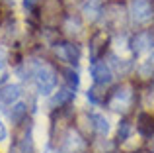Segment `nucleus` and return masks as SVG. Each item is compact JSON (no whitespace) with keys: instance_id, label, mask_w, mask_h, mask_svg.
Listing matches in <instances>:
<instances>
[{"instance_id":"1","label":"nucleus","mask_w":154,"mask_h":153,"mask_svg":"<svg viewBox=\"0 0 154 153\" xmlns=\"http://www.w3.org/2000/svg\"><path fill=\"white\" fill-rule=\"evenodd\" d=\"M31 79H33L35 86H37V90L41 92V94H51L57 86V73L47 63H37Z\"/></svg>"},{"instance_id":"2","label":"nucleus","mask_w":154,"mask_h":153,"mask_svg":"<svg viewBox=\"0 0 154 153\" xmlns=\"http://www.w3.org/2000/svg\"><path fill=\"white\" fill-rule=\"evenodd\" d=\"M60 153H88V142L84 135L74 128H68L63 135H60Z\"/></svg>"},{"instance_id":"3","label":"nucleus","mask_w":154,"mask_h":153,"mask_svg":"<svg viewBox=\"0 0 154 153\" xmlns=\"http://www.w3.org/2000/svg\"><path fill=\"white\" fill-rule=\"evenodd\" d=\"M135 100V90L131 84H121L107 100V106L113 112H129V108L133 106Z\"/></svg>"},{"instance_id":"4","label":"nucleus","mask_w":154,"mask_h":153,"mask_svg":"<svg viewBox=\"0 0 154 153\" xmlns=\"http://www.w3.org/2000/svg\"><path fill=\"white\" fill-rule=\"evenodd\" d=\"M103 22L107 28H111V30L119 31L121 28H125V18H127V14H125V8L121 6V4L117 2H109L107 6H103Z\"/></svg>"},{"instance_id":"5","label":"nucleus","mask_w":154,"mask_h":153,"mask_svg":"<svg viewBox=\"0 0 154 153\" xmlns=\"http://www.w3.org/2000/svg\"><path fill=\"white\" fill-rule=\"evenodd\" d=\"M129 14H131V20L135 24L150 22L152 16H154L152 2L150 0H131V4H129Z\"/></svg>"},{"instance_id":"6","label":"nucleus","mask_w":154,"mask_h":153,"mask_svg":"<svg viewBox=\"0 0 154 153\" xmlns=\"http://www.w3.org/2000/svg\"><path fill=\"white\" fill-rule=\"evenodd\" d=\"M53 51H55V55L60 59V61L66 63V65H70V67H76L78 61H80V49H78L76 43H68V41L55 43Z\"/></svg>"},{"instance_id":"7","label":"nucleus","mask_w":154,"mask_h":153,"mask_svg":"<svg viewBox=\"0 0 154 153\" xmlns=\"http://www.w3.org/2000/svg\"><path fill=\"white\" fill-rule=\"evenodd\" d=\"M41 20L47 26H57L63 14V4L60 0H41Z\"/></svg>"},{"instance_id":"8","label":"nucleus","mask_w":154,"mask_h":153,"mask_svg":"<svg viewBox=\"0 0 154 153\" xmlns=\"http://www.w3.org/2000/svg\"><path fill=\"white\" fill-rule=\"evenodd\" d=\"M90 73H92V79H94V84L109 86L113 83V69L105 61H92Z\"/></svg>"},{"instance_id":"9","label":"nucleus","mask_w":154,"mask_h":153,"mask_svg":"<svg viewBox=\"0 0 154 153\" xmlns=\"http://www.w3.org/2000/svg\"><path fill=\"white\" fill-rule=\"evenodd\" d=\"M80 12H82V18L86 20V22L94 24L96 20H100L102 14H103V2L102 0H86V2L82 4V8H80Z\"/></svg>"},{"instance_id":"10","label":"nucleus","mask_w":154,"mask_h":153,"mask_svg":"<svg viewBox=\"0 0 154 153\" xmlns=\"http://www.w3.org/2000/svg\"><path fill=\"white\" fill-rule=\"evenodd\" d=\"M152 43H154V37H152L150 31H139V34L133 37V41H131V51L135 55L146 53V51L152 47Z\"/></svg>"},{"instance_id":"11","label":"nucleus","mask_w":154,"mask_h":153,"mask_svg":"<svg viewBox=\"0 0 154 153\" xmlns=\"http://www.w3.org/2000/svg\"><path fill=\"white\" fill-rule=\"evenodd\" d=\"M20 94H22L20 84H12V83L4 84V86H0V104L2 106H14L20 100Z\"/></svg>"},{"instance_id":"12","label":"nucleus","mask_w":154,"mask_h":153,"mask_svg":"<svg viewBox=\"0 0 154 153\" xmlns=\"http://www.w3.org/2000/svg\"><path fill=\"white\" fill-rule=\"evenodd\" d=\"M137 130L143 138H150L154 134V118L146 112H140L139 118H137Z\"/></svg>"},{"instance_id":"13","label":"nucleus","mask_w":154,"mask_h":153,"mask_svg":"<svg viewBox=\"0 0 154 153\" xmlns=\"http://www.w3.org/2000/svg\"><path fill=\"white\" fill-rule=\"evenodd\" d=\"M74 94H76V92H74V90H70L68 86L60 88V90H57L55 94H53L49 106H51V108H63V106H66V104L70 102L72 98H74Z\"/></svg>"},{"instance_id":"14","label":"nucleus","mask_w":154,"mask_h":153,"mask_svg":"<svg viewBox=\"0 0 154 153\" xmlns=\"http://www.w3.org/2000/svg\"><path fill=\"white\" fill-rule=\"evenodd\" d=\"M105 45V31H98V34L92 35L90 39V53H92V61H98L100 51Z\"/></svg>"},{"instance_id":"15","label":"nucleus","mask_w":154,"mask_h":153,"mask_svg":"<svg viewBox=\"0 0 154 153\" xmlns=\"http://www.w3.org/2000/svg\"><path fill=\"white\" fill-rule=\"evenodd\" d=\"M63 30H64V34L70 35V37H78V35L82 34V24H80V20L68 16V18H64V22H63Z\"/></svg>"},{"instance_id":"16","label":"nucleus","mask_w":154,"mask_h":153,"mask_svg":"<svg viewBox=\"0 0 154 153\" xmlns=\"http://www.w3.org/2000/svg\"><path fill=\"white\" fill-rule=\"evenodd\" d=\"M10 114V120L12 124H16V126H20V124L23 122V120L27 118V106L23 102H16L14 106H12V110L8 112Z\"/></svg>"},{"instance_id":"17","label":"nucleus","mask_w":154,"mask_h":153,"mask_svg":"<svg viewBox=\"0 0 154 153\" xmlns=\"http://www.w3.org/2000/svg\"><path fill=\"white\" fill-rule=\"evenodd\" d=\"M92 122H94V132L100 135V138H105L109 134V122L107 118L102 114H92Z\"/></svg>"},{"instance_id":"18","label":"nucleus","mask_w":154,"mask_h":153,"mask_svg":"<svg viewBox=\"0 0 154 153\" xmlns=\"http://www.w3.org/2000/svg\"><path fill=\"white\" fill-rule=\"evenodd\" d=\"M63 75H64V84H66L70 90H78L80 86V76L78 73L74 71V67H68V69H63Z\"/></svg>"},{"instance_id":"19","label":"nucleus","mask_w":154,"mask_h":153,"mask_svg":"<svg viewBox=\"0 0 154 153\" xmlns=\"http://www.w3.org/2000/svg\"><path fill=\"white\" fill-rule=\"evenodd\" d=\"M111 67L117 71V73H121V75H129L131 73V69H133V63L129 61V59H121V57H117V55H113L111 57Z\"/></svg>"},{"instance_id":"20","label":"nucleus","mask_w":154,"mask_h":153,"mask_svg":"<svg viewBox=\"0 0 154 153\" xmlns=\"http://www.w3.org/2000/svg\"><path fill=\"white\" fill-rule=\"evenodd\" d=\"M88 100L94 104H100L105 100V86H100V84H94V86L88 90Z\"/></svg>"},{"instance_id":"21","label":"nucleus","mask_w":154,"mask_h":153,"mask_svg":"<svg viewBox=\"0 0 154 153\" xmlns=\"http://www.w3.org/2000/svg\"><path fill=\"white\" fill-rule=\"evenodd\" d=\"M12 35H16V24L14 22H4L2 26H0V39H2L4 43H10L12 41Z\"/></svg>"},{"instance_id":"22","label":"nucleus","mask_w":154,"mask_h":153,"mask_svg":"<svg viewBox=\"0 0 154 153\" xmlns=\"http://www.w3.org/2000/svg\"><path fill=\"white\" fill-rule=\"evenodd\" d=\"M94 153H111L113 149V143L107 142V139H96V143L92 145Z\"/></svg>"},{"instance_id":"23","label":"nucleus","mask_w":154,"mask_h":153,"mask_svg":"<svg viewBox=\"0 0 154 153\" xmlns=\"http://www.w3.org/2000/svg\"><path fill=\"white\" fill-rule=\"evenodd\" d=\"M131 132H133V126L127 122V120H123V122L119 124V130H117V135H119V139H121V142H125V139H129Z\"/></svg>"},{"instance_id":"24","label":"nucleus","mask_w":154,"mask_h":153,"mask_svg":"<svg viewBox=\"0 0 154 153\" xmlns=\"http://www.w3.org/2000/svg\"><path fill=\"white\" fill-rule=\"evenodd\" d=\"M139 75L143 76V79H150V76L154 75V65H152V61H144L143 65L139 67Z\"/></svg>"},{"instance_id":"25","label":"nucleus","mask_w":154,"mask_h":153,"mask_svg":"<svg viewBox=\"0 0 154 153\" xmlns=\"http://www.w3.org/2000/svg\"><path fill=\"white\" fill-rule=\"evenodd\" d=\"M23 6H26L27 12H35L41 6V0H23Z\"/></svg>"},{"instance_id":"26","label":"nucleus","mask_w":154,"mask_h":153,"mask_svg":"<svg viewBox=\"0 0 154 153\" xmlns=\"http://www.w3.org/2000/svg\"><path fill=\"white\" fill-rule=\"evenodd\" d=\"M2 139H6V126H4L2 118H0V142H2Z\"/></svg>"},{"instance_id":"27","label":"nucleus","mask_w":154,"mask_h":153,"mask_svg":"<svg viewBox=\"0 0 154 153\" xmlns=\"http://www.w3.org/2000/svg\"><path fill=\"white\" fill-rule=\"evenodd\" d=\"M4 65H6V57H4V53L0 51V71L4 69Z\"/></svg>"},{"instance_id":"28","label":"nucleus","mask_w":154,"mask_h":153,"mask_svg":"<svg viewBox=\"0 0 154 153\" xmlns=\"http://www.w3.org/2000/svg\"><path fill=\"white\" fill-rule=\"evenodd\" d=\"M148 104H150V106H154V88L148 92Z\"/></svg>"},{"instance_id":"29","label":"nucleus","mask_w":154,"mask_h":153,"mask_svg":"<svg viewBox=\"0 0 154 153\" xmlns=\"http://www.w3.org/2000/svg\"><path fill=\"white\" fill-rule=\"evenodd\" d=\"M150 61H154V53H152V59H150Z\"/></svg>"},{"instance_id":"30","label":"nucleus","mask_w":154,"mask_h":153,"mask_svg":"<svg viewBox=\"0 0 154 153\" xmlns=\"http://www.w3.org/2000/svg\"><path fill=\"white\" fill-rule=\"evenodd\" d=\"M152 151H154V142H152Z\"/></svg>"}]
</instances>
